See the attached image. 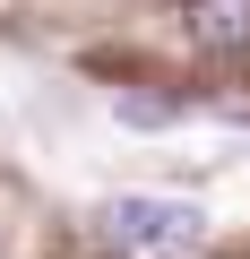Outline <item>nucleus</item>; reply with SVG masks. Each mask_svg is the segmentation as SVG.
Instances as JSON below:
<instances>
[{
    "label": "nucleus",
    "instance_id": "nucleus-2",
    "mask_svg": "<svg viewBox=\"0 0 250 259\" xmlns=\"http://www.w3.org/2000/svg\"><path fill=\"white\" fill-rule=\"evenodd\" d=\"M181 26L198 52H241L250 44V0H181Z\"/></svg>",
    "mask_w": 250,
    "mask_h": 259
},
{
    "label": "nucleus",
    "instance_id": "nucleus-3",
    "mask_svg": "<svg viewBox=\"0 0 250 259\" xmlns=\"http://www.w3.org/2000/svg\"><path fill=\"white\" fill-rule=\"evenodd\" d=\"M173 112H181L173 95H121V121H130V130H164Z\"/></svg>",
    "mask_w": 250,
    "mask_h": 259
},
{
    "label": "nucleus",
    "instance_id": "nucleus-1",
    "mask_svg": "<svg viewBox=\"0 0 250 259\" xmlns=\"http://www.w3.org/2000/svg\"><path fill=\"white\" fill-rule=\"evenodd\" d=\"M95 233L112 250H130V259H198L207 242V216L190 199H156V190H121L95 207Z\"/></svg>",
    "mask_w": 250,
    "mask_h": 259
}]
</instances>
